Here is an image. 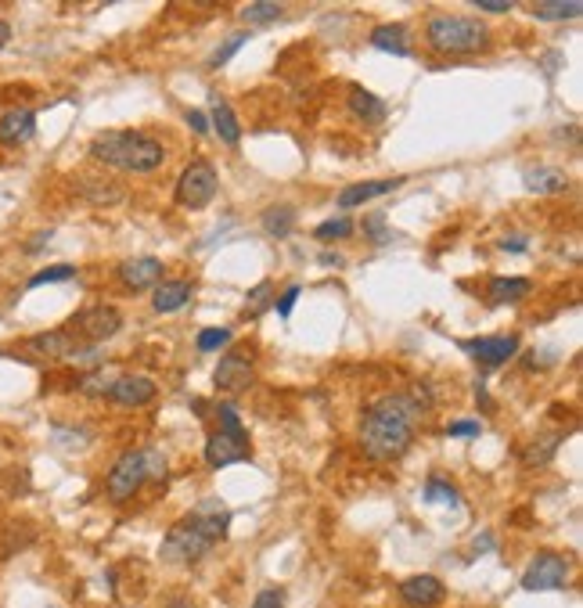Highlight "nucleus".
<instances>
[{
  "label": "nucleus",
  "mask_w": 583,
  "mask_h": 608,
  "mask_svg": "<svg viewBox=\"0 0 583 608\" xmlns=\"http://www.w3.org/2000/svg\"><path fill=\"white\" fill-rule=\"evenodd\" d=\"M425 414L407 393L382 396L360 418V447L375 461H396L414 443V418Z\"/></svg>",
  "instance_id": "f257e3e1"
},
{
  "label": "nucleus",
  "mask_w": 583,
  "mask_h": 608,
  "mask_svg": "<svg viewBox=\"0 0 583 608\" xmlns=\"http://www.w3.org/2000/svg\"><path fill=\"white\" fill-rule=\"evenodd\" d=\"M231 529V508L216 497H206L191 515L173 522L170 533L162 537L159 558L166 565H195L213 551Z\"/></svg>",
  "instance_id": "f03ea898"
},
{
  "label": "nucleus",
  "mask_w": 583,
  "mask_h": 608,
  "mask_svg": "<svg viewBox=\"0 0 583 608\" xmlns=\"http://www.w3.org/2000/svg\"><path fill=\"white\" fill-rule=\"evenodd\" d=\"M90 159H98L108 170L148 177L166 162V148L155 137L137 134V130H105L90 141Z\"/></svg>",
  "instance_id": "7ed1b4c3"
},
{
  "label": "nucleus",
  "mask_w": 583,
  "mask_h": 608,
  "mask_svg": "<svg viewBox=\"0 0 583 608\" xmlns=\"http://www.w3.org/2000/svg\"><path fill=\"white\" fill-rule=\"evenodd\" d=\"M425 36L436 54H479L490 47V26L465 15H432Z\"/></svg>",
  "instance_id": "20e7f679"
},
{
  "label": "nucleus",
  "mask_w": 583,
  "mask_h": 608,
  "mask_svg": "<svg viewBox=\"0 0 583 608\" xmlns=\"http://www.w3.org/2000/svg\"><path fill=\"white\" fill-rule=\"evenodd\" d=\"M220 414V432L206 439V465L209 468H227V465H238V461H249V429L242 425L238 411L231 403H220L216 407Z\"/></svg>",
  "instance_id": "39448f33"
},
{
  "label": "nucleus",
  "mask_w": 583,
  "mask_h": 608,
  "mask_svg": "<svg viewBox=\"0 0 583 608\" xmlns=\"http://www.w3.org/2000/svg\"><path fill=\"white\" fill-rule=\"evenodd\" d=\"M220 191V173L209 159H191L177 180V202L191 213L206 209Z\"/></svg>",
  "instance_id": "423d86ee"
},
{
  "label": "nucleus",
  "mask_w": 583,
  "mask_h": 608,
  "mask_svg": "<svg viewBox=\"0 0 583 608\" xmlns=\"http://www.w3.org/2000/svg\"><path fill=\"white\" fill-rule=\"evenodd\" d=\"M65 328H69L80 342H87V346H101V342H108L112 335H119L123 317H119L116 306L98 303V306H87V310L76 313Z\"/></svg>",
  "instance_id": "0eeeda50"
},
{
  "label": "nucleus",
  "mask_w": 583,
  "mask_h": 608,
  "mask_svg": "<svg viewBox=\"0 0 583 608\" xmlns=\"http://www.w3.org/2000/svg\"><path fill=\"white\" fill-rule=\"evenodd\" d=\"M569 573H573V565H569L566 555H555V551H540V555L530 558L526 573H522V591H530V594L562 591V587L569 583Z\"/></svg>",
  "instance_id": "6e6552de"
},
{
  "label": "nucleus",
  "mask_w": 583,
  "mask_h": 608,
  "mask_svg": "<svg viewBox=\"0 0 583 608\" xmlns=\"http://www.w3.org/2000/svg\"><path fill=\"white\" fill-rule=\"evenodd\" d=\"M144 479H148V468H144V450H123V454H119V461L112 465V472H108V479H105L108 501L126 504L144 486Z\"/></svg>",
  "instance_id": "1a4fd4ad"
},
{
  "label": "nucleus",
  "mask_w": 583,
  "mask_h": 608,
  "mask_svg": "<svg viewBox=\"0 0 583 608\" xmlns=\"http://www.w3.org/2000/svg\"><path fill=\"white\" fill-rule=\"evenodd\" d=\"M461 349H465L468 357H476L479 367L483 371H497L501 364H508V360L519 353V335H486V339H465L461 342Z\"/></svg>",
  "instance_id": "9d476101"
},
{
  "label": "nucleus",
  "mask_w": 583,
  "mask_h": 608,
  "mask_svg": "<svg viewBox=\"0 0 583 608\" xmlns=\"http://www.w3.org/2000/svg\"><path fill=\"white\" fill-rule=\"evenodd\" d=\"M252 378H256V371H252V357L249 353H242V349L224 353L220 364H216V371H213V385L216 389H224V393H245V389L252 385Z\"/></svg>",
  "instance_id": "9b49d317"
},
{
  "label": "nucleus",
  "mask_w": 583,
  "mask_h": 608,
  "mask_svg": "<svg viewBox=\"0 0 583 608\" xmlns=\"http://www.w3.org/2000/svg\"><path fill=\"white\" fill-rule=\"evenodd\" d=\"M105 396L116 403V407L137 411V407H148V403L159 396V385H155L152 378H144V375H119Z\"/></svg>",
  "instance_id": "f8f14e48"
},
{
  "label": "nucleus",
  "mask_w": 583,
  "mask_h": 608,
  "mask_svg": "<svg viewBox=\"0 0 583 608\" xmlns=\"http://www.w3.org/2000/svg\"><path fill=\"white\" fill-rule=\"evenodd\" d=\"M162 274H166V267H162V260H155V256H134V260H123L116 270V278L123 281L126 292H148V288H155L162 281Z\"/></svg>",
  "instance_id": "ddd939ff"
},
{
  "label": "nucleus",
  "mask_w": 583,
  "mask_h": 608,
  "mask_svg": "<svg viewBox=\"0 0 583 608\" xmlns=\"http://www.w3.org/2000/svg\"><path fill=\"white\" fill-rule=\"evenodd\" d=\"M443 598H447V587H443V580H436L429 573L411 576V580L400 583V601L407 608H436Z\"/></svg>",
  "instance_id": "4468645a"
},
{
  "label": "nucleus",
  "mask_w": 583,
  "mask_h": 608,
  "mask_svg": "<svg viewBox=\"0 0 583 608\" xmlns=\"http://www.w3.org/2000/svg\"><path fill=\"white\" fill-rule=\"evenodd\" d=\"M36 137V112L33 108H8L0 116V144L4 148H18Z\"/></svg>",
  "instance_id": "2eb2a0df"
},
{
  "label": "nucleus",
  "mask_w": 583,
  "mask_h": 608,
  "mask_svg": "<svg viewBox=\"0 0 583 608\" xmlns=\"http://www.w3.org/2000/svg\"><path fill=\"white\" fill-rule=\"evenodd\" d=\"M396 188H404V177H386V180H360V184H350V188L339 191V206L342 209H357L364 202L378 195H393Z\"/></svg>",
  "instance_id": "dca6fc26"
},
{
  "label": "nucleus",
  "mask_w": 583,
  "mask_h": 608,
  "mask_svg": "<svg viewBox=\"0 0 583 608\" xmlns=\"http://www.w3.org/2000/svg\"><path fill=\"white\" fill-rule=\"evenodd\" d=\"M346 105H350V112L364 126H378V123H386V119H389L386 101L375 98V94H371V90H364L360 83H353V87H350V98H346Z\"/></svg>",
  "instance_id": "f3484780"
},
{
  "label": "nucleus",
  "mask_w": 583,
  "mask_h": 608,
  "mask_svg": "<svg viewBox=\"0 0 583 608\" xmlns=\"http://www.w3.org/2000/svg\"><path fill=\"white\" fill-rule=\"evenodd\" d=\"M191 296H195V285H191V281H184V278L159 281V285H155L152 306H155V313H177L191 303Z\"/></svg>",
  "instance_id": "a211bd4d"
},
{
  "label": "nucleus",
  "mask_w": 583,
  "mask_h": 608,
  "mask_svg": "<svg viewBox=\"0 0 583 608\" xmlns=\"http://www.w3.org/2000/svg\"><path fill=\"white\" fill-rule=\"evenodd\" d=\"M371 47L382 54H396V58H407L411 54V40H407V26L400 22H382V26L371 29Z\"/></svg>",
  "instance_id": "6ab92c4d"
},
{
  "label": "nucleus",
  "mask_w": 583,
  "mask_h": 608,
  "mask_svg": "<svg viewBox=\"0 0 583 608\" xmlns=\"http://www.w3.org/2000/svg\"><path fill=\"white\" fill-rule=\"evenodd\" d=\"M522 184H526V191H533V195H555V191L569 188V177L551 170V166H526V170H522Z\"/></svg>",
  "instance_id": "aec40b11"
},
{
  "label": "nucleus",
  "mask_w": 583,
  "mask_h": 608,
  "mask_svg": "<svg viewBox=\"0 0 583 608\" xmlns=\"http://www.w3.org/2000/svg\"><path fill=\"white\" fill-rule=\"evenodd\" d=\"M530 288H533L530 278H490L486 281V299H490V306L519 303V299L530 296Z\"/></svg>",
  "instance_id": "412c9836"
},
{
  "label": "nucleus",
  "mask_w": 583,
  "mask_h": 608,
  "mask_svg": "<svg viewBox=\"0 0 583 608\" xmlns=\"http://www.w3.org/2000/svg\"><path fill=\"white\" fill-rule=\"evenodd\" d=\"M209 119H213V130L220 134V141L224 144H238L242 141V123H238V116H234V108L227 105L224 98H213L209 101Z\"/></svg>",
  "instance_id": "4be33fe9"
},
{
  "label": "nucleus",
  "mask_w": 583,
  "mask_h": 608,
  "mask_svg": "<svg viewBox=\"0 0 583 608\" xmlns=\"http://www.w3.org/2000/svg\"><path fill=\"white\" fill-rule=\"evenodd\" d=\"M260 224L270 238H288V234L296 231V206H288V202H278V206H267L260 213Z\"/></svg>",
  "instance_id": "5701e85b"
},
{
  "label": "nucleus",
  "mask_w": 583,
  "mask_h": 608,
  "mask_svg": "<svg viewBox=\"0 0 583 608\" xmlns=\"http://www.w3.org/2000/svg\"><path fill=\"white\" fill-rule=\"evenodd\" d=\"M422 501L425 504H461V493H458V486L450 483V479H443V475H432L429 483H425V490H422Z\"/></svg>",
  "instance_id": "b1692460"
},
{
  "label": "nucleus",
  "mask_w": 583,
  "mask_h": 608,
  "mask_svg": "<svg viewBox=\"0 0 583 608\" xmlns=\"http://www.w3.org/2000/svg\"><path fill=\"white\" fill-rule=\"evenodd\" d=\"M242 18L249 26H274L285 18V4H270V0H260V4H249L242 8Z\"/></svg>",
  "instance_id": "393cba45"
},
{
  "label": "nucleus",
  "mask_w": 583,
  "mask_h": 608,
  "mask_svg": "<svg viewBox=\"0 0 583 608\" xmlns=\"http://www.w3.org/2000/svg\"><path fill=\"white\" fill-rule=\"evenodd\" d=\"M583 4L569 0V4H533V18L537 22H566V18H580Z\"/></svg>",
  "instance_id": "a878e982"
},
{
  "label": "nucleus",
  "mask_w": 583,
  "mask_h": 608,
  "mask_svg": "<svg viewBox=\"0 0 583 608\" xmlns=\"http://www.w3.org/2000/svg\"><path fill=\"white\" fill-rule=\"evenodd\" d=\"M274 292H278L274 281H260V285L245 296V317H260L263 310H274Z\"/></svg>",
  "instance_id": "bb28decb"
},
{
  "label": "nucleus",
  "mask_w": 583,
  "mask_h": 608,
  "mask_svg": "<svg viewBox=\"0 0 583 608\" xmlns=\"http://www.w3.org/2000/svg\"><path fill=\"white\" fill-rule=\"evenodd\" d=\"M116 371L112 367H94V371H87V375L80 378V389L87 396H105L108 389H112V382H116Z\"/></svg>",
  "instance_id": "cd10ccee"
},
{
  "label": "nucleus",
  "mask_w": 583,
  "mask_h": 608,
  "mask_svg": "<svg viewBox=\"0 0 583 608\" xmlns=\"http://www.w3.org/2000/svg\"><path fill=\"white\" fill-rule=\"evenodd\" d=\"M350 234H353L350 216H332V220H324V224L314 227L317 242H342V238H350Z\"/></svg>",
  "instance_id": "c85d7f7f"
},
{
  "label": "nucleus",
  "mask_w": 583,
  "mask_h": 608,
  "mask_svg": "<svg viewBox=\"0 0 583 608\" xmlns=\"http://www.w3.org/2000/svg\"><path fill=\"white\" fill-rule=\"evenodd\" d=\"M76 278V267L72 263H54L47 270H36L33 278L26 281V288H44V285H58V281H72Z\"/></svg>",
  "instance_id": "c756f323"
},
{
  "label": "nucleus",
  "mask_w": 583,
  "mask_h": 608,
  "mask_svg": "<svg viewBox=\"0 0 583 608\" xmlns=\"http://www.w3.org/2000/svg\"><path fill=\"white\" fill-rule=\"evenodd\" d=\"M80 188L87 191L90 202H105V206H116V202H123V188L119 184H101V180H80Z\"/></svg>",
  "instance_id": "7c9ffc66"
},
{
  "label": "nucleus",
  "mask_w": 583,
  "mask_h": 608,
  "mask_svg": "<svg viewBox=\"0 0 583 608\" xmlns=\"http://www.w3.org/2000/svg\"><path fill=\"white\" fill-rule=\"evenodd\" d=\"M231 339H234L231 328H202V331H198L195 346L202 349V353H216V349H224Z\"/></svg>",
  "instance_id": "2f4dec72"
},
{
  "label": "nucleus",
  "mask_w": 583,
  "mask_h": 608,
  "mask_svg": "<svg viewBox=\"0 0 583 608\" xmlns=\"http://www.w3.org/2000/svg\"><path fill=\"white\" fill-rule=\"evenodd\" d=\"M245 44H249V33H234L224 47H216V54L209 58V69H220V65H227V62L234 58V54L242 51Z\"/></svg>",
  "instance_id": "473e14b6"
},
{
  "label": "nucleus",
  "mask_w": 583,
  "mask_h": 608,
  "mask_svg": "<svg viewBox=\"0 0 583 608\" xmlns=\"http://www.w3.org/2000/svg\"><path fill=\"white\" fill-rule=\"evenodd\" d=\"M443 432H447L450 439H479V436H483V421H479V418H458V421H450Z\"/></svg>",
  "instance_id": "72a5a7b5"
},
{
  "label": "nucleus",
  "mask_w": 583,
  "mask_h": 608,
  "mask_svg": "<svg viewBox=\"0 0 583 608\" xmlns=\"http://www.w3.org/2000/svg\"><path fill=\"white\" fill-rule=\"evenodd\" d=\"M558 443H562V436H555V439H548V443H533L530 450H526V454H522V461H526V465H548L551 457H555V450H558Z\"/></svg>",
  "instance_id": "f704fd0d"
},
{
  "label": "nucleus",
  "mask_w": 583,
  "mask_h": 608,
  "mask_svg": "<svg viewBox=\"0 0 583 608\" xmlns=\"http://www.w3.org/2000/svg\"><path fill=\"white\" fill-rule=\"evenodd\" d=\"M299 296H303V285H292V288H285V296L281 299H274V310H278V317H292V306L299 303Z\"/></svg>",
  "instance_id": "c9c22d12"
},
{
  "label": "nucleus",
  "mask_w": 583,
  "mask_h": 608,
  "mask_svg": "<svg viewBox=\"0 0 583 608\" xmlns=\"http://www.w3.org/2000/svg\"><path fill=\"white\" fill-rule=\"evenodd\" d=\"M252 608H285V591L281 587H267L252 598Z\"/></svg>",
  "instance_id": "e433bc0d"
},
{
  "label": "nucleus",
  "mask_w": 583,
  "mask_h": 608,
  "mask_svg": "<svg viewBox=\"0 0 583 608\" xmlns=\"http://www.w3.org/2000/svg\"><path fill=\"white\" fill-rule=\"evenodd\" d=\"M364 231L371 234V242L375 245L389 242V231H386V220H382V216H364Z\"/></svg>",
  "instance_id": "4c0bfd02"
},
{
  "label": "nucleus",
  "mask_w": 583,
  "mask_h": 608,
  "mask_svg": "<svg viewBox=\"0 0 583 608\" xmlns=\"http://www.w3.org/2000/svg\"><path fill=\"white\" fill-rule=\"evenodd\" d=\"M144 468H148V479H162L166 475V457L159 450H144Z\"/></svg>",
  "instance_id": "58836bf2"
},
{
  "label": "nucleus",
  "mask_w": 583,
  "mask_h": 608,
  "mask_svg": "<svg viewBox=\"0 0 583 608\" xmlns=\"http://www.w3.org/2000/svg\"><path fill=\"white\" fill-rule=\"evenodd\" d=\"M476 8L486 11V15H508L515 4H512V0H476Z\"/></svg>",
  "instance_id": "ea45409f"
},
{
  "label": "nucleus",
  "mask_w": 583,
  "mask_h": 608,
  "mask_svg": "<svg viewBox=\"0 0 583 608\" xmlns=\"http://www.w3.org/2000/svg\"><path fill=\"white\" fill-rule=\"evenodd\" d=\"M188 126H195V134H209L206 112H198V108H188Z\"/></svg>",
  "instance_id": "a19ab883"
},
{
  "label": "nucleus",
  "mask_w": 583,
  "mask_h": 608,
  "mask_svg": "<svg viewBox=\"0 0 583 608\" xmlns=\"http://www.w3.org/2000/svg\"><path fill=\"white\" fill-rule=\"evenodd\" d=\"M526 245H530V242H526V238H504L501 249H504V252H522V249H526Z\"/></svg>",
  "instance_id": "79ce46f5"
},
{
  "label": "nucleus",
  "mask_w": 583,
  "mask_h": 608,
  "mask_svg": "<svg viewBox=\"0 0 583 608\" xmlns=\"http://www.w3.org/2000/svg\"><path fill=\"white\" fill-rule=\"evenodd\" d=\"M166 608H198V605L191 598H184V594H173L170 605H166Z\"/></svg>",
  "instance_id": "37998d69"
},
{
  "label": "nucleus",
  "mask_w": 583,
  "mask_h": 608,
  "mask_svg": "<svg viewBox=\"0 0 583 608\" xmlns=\"http://www.w3.org/2000/svg\"><path fill=\"white\" fill-rule=\"evenodd\" d=\"M11 40V22H4V18H0V47L8 44Z\"/></svg>",
  "instance_id": "c03bdc74"
},
{
  "label": "nucleus",
  "mask_w": 583,
  "mask_h": 608,
  "mask_svg": "<svg viewBox=\"0 0 583 608\" xmlns=\"http://www.w3.org/2000/svg\"><path fill=\"white\" fill-rule=\"evenodd\" d=\"M324 267H342V260H339V256H324Z\"/></svg>",
  "instance_id": "a18cd8bd"
}]
</instances>
